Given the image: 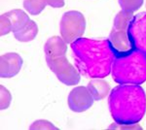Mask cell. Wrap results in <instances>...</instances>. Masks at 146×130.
Instances as JSON below:
<instances>
[{"label":"cell","instance_id":"obj_1","mask_svg":"<svg viewBox=\"0 0 146 130\" xmlns=\"http://www.w3.org/2000/svg\"><path fill=\"white\" fill-rule=\"evenodd\" d=\"M72 56L80 74L102 79L111 73L115 51L109 40L79 38L71 44Z\"/></svg>","mask_w":146,"mask_h":130},{"label":"cell","instance_id":"obj_2","mask_svg":"<svg viewBox=\"0 0 146 130\" xmlns=\"http://www.w3.org/2000/svg\"><path fill=\"white\" fill-rule=\"evenodd\" d=\"M108 106L116 123H138L146 113V93L139 84H121L109 93Z\"/></svg>","mask_w":146,"mask_h":130},{"label":"cell","instance_id":"obj_3","mask_svg":"<svg viewBox=\"0 0 146 130\" xmlns=\"http://www.w3.org/2000/svg\"><path fill=\"white\" fill-rule=\"evenodd\" d=\"M111 73L117 84H143L146 82V54L135 49L116 53Z\"/></svg>","mask_w":146,"mask_h":130},{"label":"cell","instance_id":"obj_4","mask_svg":"<svg viewBox=\"0 0 146 130\" xmlns=\"http://www.w3.org/2000/svg\"><path fill=\"white\" fill-rule=\"evenodd\" d=\"M86 29V20L78 11H68L63 14L60 22V36L67 44L81 38Z\"/></svg>","mask_w":146,"mask_h":130},{"label":"cell","instance_id":"obj_5","mask_svg":"<svg viewBox=\"0 0 146 130\" xmlns=\"http://www.w3.org/2000/svg\"><path fill=\"white\" fill-rule=\"evenodd\" d=\"M47 64L56 78L66 86H75L80 82V72L68 61L65 55L60 57H46Z\"/></svg>","mask_w":146,"mask_h":130},{"label":"cell","instance_id":"obj_6","mask_svg":"<svg viewBox=\"0 0 146 130\" xmlns=\"http://www.w3.org/2000/svg\"><path fill=\"white\" fill-rule=\"evenodd\" d=\"M128 35L133 48L146 54V12L133 16L128 27Z\"/></svg>","mask_w":146,"mask_h":130},{"label":"cell","instance_id":"obj_7","mask_svg":"<svg viewBox=\"0 0 146 130\" xmlns=\"http://www.w3.org/2000/svg\"><path fill=\"white\" fill-rule=\"evenodd\" d=\"M93 95L86 86H76L70 91L67 98L68 107L75 113H82L90 109L94 104Z\"/></svg>","mask_w":146,"mask_h":130},{"label":"cell","instance_id":"obj_8","mask_svg":"<svg viewBox=\"0 0 146 130\" xmlns=\"http://www.w3.org/2000/svg\"><path fill=\"white\" fill-rule=\"evenodd\" d=\"M23 66V59L18 53H7L0 57V76L9 79L18 74Z\"/></svg>","mask_w":146,"mask_h":130},{"label":"cell","instance_id":"obj_9","mask_svg":"<svg viewBox=\"0 0 146 130\" xmlns=\"http://www.w3.org/2000/svg\"><path fill=\"white\" fill-rule=\"evenodd\" d=\"M110 44L116 53H126L129 49H133L129 41L128 30H115L113 29L109 35Z\"/></svg>","mask_w":146,"mask_h":130},{"label":"cell","instance_id":"obj_10","mask_svg":"<svg viewBox=\"0 0 146 130\" xmlns=\"http://www.w3.org/2000/svg\"><path fill=\"white\" fill-rule=\"evenodd\" d=\"M46 57H60L65 55L67 51V43L62 36H53L47 40L44 46Z\"/></svg>","mask_w":146,"mask_h":130},{"label":"cell","instance_id":"obj_11","mask_svg":"<svg viewBox=\"0 0 146 130\" xmlns=\"http://www.w3.org/2000/svg\"><path fill=\"white\" fill-rule=\"evenodd\" d=\"M87 87L89 88L91 94L93 95V97L96 101L102 100L104 97H106L110 90L109 84L102 79L92 80L88 84V86Z\"/></svg>","mask_w":146,"mask_h":130},{"label":"cell","instance_id":"obj_12","mask_svg":"<svg viewBox=\"0 0 146 130\" xmlns=\"http://www.w3.org/2000/svg\"><path fill=\"white\" fill-rule=\"evenodd\" d=\"M37 33H38V26L35 22L30 20L25 26L14 32V36L19 42H29L37 36Z\"/></svg>","mask_w":146,"mask_h":130},{"label":"cell","instance_id":"obj_13","mask_svg":"<svg viewBox=\"0 0 146 130\" xmlns=\"http://www.w3.org/2000/svg\"><path fill=\"white\" fill-rule=\"evenodd\" d=\"M5 15L10 18L12 23V32H16L19 29L25 26L27 23L29 22L30 18L27 14L23 10L20 9H15V10H11L5 13Z\"/></svg>","mask_w":146,"mask_h":130},{"label":"cell","instance_id":"obj_14","mask_svg":"<svg viewBox=\"0 0 146 130\" xmlns=\"http://www.w3.org/2000/svg\"><path fill=\"white\" fill-rule=\"evenodd\" d=\"M133 13L127 11H120L117 16H115L113 29L115 30H128L129 22L133 20Z\"/></svg>","mask_w":146,"mask_h":130},{"label":"cell","instance_id":"obj_15","mask_svg":"<svg viewBox=\"0 0 146 130\" xmlns=\"http://www.w3.org/2000/svg\"><path fill=\"white\" fill-rule=\"evenodd\" d=\"M47 5L46 0H23V8L33 16L39 15Z\"/></svg>","mask_w":146,"mask_h":130},{"label":"cell","instance_id":"obj_16","mask_svg":"<svg viewBox=\"0 0 146 130\" xmlns=\"http://www.w3.org/2000/svg\"><path fill=\"white\" fill-rule=\"evenodd\" d=\"M118 1L122 10L131 13L137 11L143 4V0H118Z\"/></svg>","mask_w":146,"mask_h":130},{"label":"cell","instance_id":"obj_17","mask_svg":"<svg viewBox=\"0 0 146 130\" xmlns=\"http://www.w3.org/2000/svg\"><path fill=\"white\" fill-rule=\"evenodd\" d=\"M0 108L1 110H6L10 106L12 101V95L10 91L4 87V86H0Z\"/></svg>","mask_w":146,"mask_h":130},{"label":"cell","instance_id":"obj_18","mask_svg":"<svg viewBox=\"0 0 146 130\" xmlns=\"http://www.w3.org/2000/svg\"><path fill=\"white\" fill-rule=\"evenodd\" d=\"M0 22H1V26H0V34L2 36L7 35L8 33H10L12 31V23L10 18L7 16L5 14L1 15L0 16Z\"/></svg>","mask_w":146,"mask_h":130},{"label":"cell","instance_id":"obj_19","mask_svg":"<svg viewBox=\"0 0 146 130\" xmlns=\"http://www.w3.org/2000/svg\"><path fill=\"white\" fill-rule=\"evenodd\" d=\"M29 129H55L56 130L58 127H56L52 122L48 121V120H45V119H39V120H36L34 121L33 123L29 126Z\"/></svg>","mask_w":146,"mask_h":130},{"label":"cell","instance_id":"obj_20","mask_svg":"<svg viewBox=\"0 0 146 130\" xmlns=\"http://www.w3.org/2000/svg\"><path fill=\"white\" fill-rule=\"evenodd\" d=\"M47 4L53 8H62L64 6V0H46Z\"/></svg>","mask_w":146,"mask_h":130}]
</instances>
